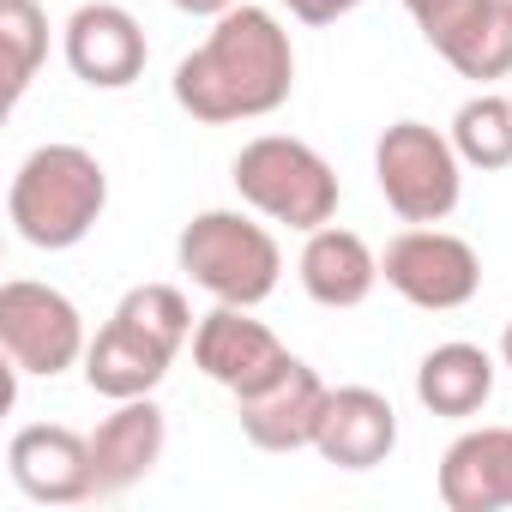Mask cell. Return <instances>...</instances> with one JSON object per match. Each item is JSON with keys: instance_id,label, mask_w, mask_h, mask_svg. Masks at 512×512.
Listing matches in <instances>:
<instances>
[{"instance_id": "1", "label": "cell", "mask_w": 512, "mask_h": 512, "mask_svg": "<svg viewBox=\"0 0 512 512\" xmlns=\"http://www.w3.org/2000/svg\"><path fill=\"white\" fill-rule=\"evenodd\" d=\"M290 91H296L290 31L266 7H247V0L211 19V37L175 67V103L205 127L278 115Z\"/></svg>"}, {"instance_id": "2", "label": "cell", "mask_w": 512, "mask_h": 512, "mask_svg": "<svg viewBox=\"0 0 512 512\" xmlns=\"http://www.w3.org/2000/svg\"><path fill=\"white\" fill-rule=\"evenodd\" d=\"M103 205H109V175L85 145H37L7 187L13 229L43 253L79 247L97 229Z\"/></svg>"}, {"instance_id": "3", "label": "cell", "mask_w": 512, "mask_h": 512, "mask_svg": "<svg viewBox=\"0 0 512 512\" xmlns=\"http://www.w3.org/2000/svg\"><path fill=\"white\" fill-rule=\"evenodd\" d=\"M175 260L211 302L229 308H260L284 278V253L272 229L241 211H199L175 241Z\"/></svg>"}, {"instance_id": "4", "label": "cell", "mask_w": 512, "mask_h": 512, "mask_svg": "<svg viewBox=\"0 0 512 512\" xmlns=\"http://www.w3.org/2000/svg\"><path fill=\"white\" fill-rule=\"evenodd\" d=\"M229 181L260 217L290 223L302 235H314V229H326L338 217V175H332V163L314 145L290 139V133H260L253 145H241Z\"/></svg>"}, {"instance_id": "5", "label": "cell", "mask_w": 512, "mask_h": 512, "mask_svg": "<svg viewBox=\"0 0 512 512\" xmlns=\"http://www.w3.org/2000/svg\"><path fill=\"white\" fill-rule=\"evenodd\" d=\"M464 157L428 121H392L374 145V181L404 223H446L464 193Z\"/></svg>"}, {"instance_id": "6", "label": "cell", "mask_w": 512, "mask_h": 512, "mask_svg": "<svg viewBox=\"0 0 512 512\" xmlns=\"http://www.w3.org/2000/svg\"><path fill=\"white\" fill-rule=\"evenodd\" d=\"M0 344H7L13 374H43V380L67 374L91 350L79 308L55 284H37V278H13L0 290Z\"/></svg>"}, {"instance_id": "7", "label": "cell", "mask_w": 512, "mask_h": 512, "mask_svg": "<svg viewBox=\"0 0 512 512\" xmlns=\"http://www.w3.org/2000/svg\"><path fill=\"white\" fill-rule=\"evenodd\" d=\"M380 278L410 302V308H428V314H452L464 308L476 290H482V260H476V247L464 235H446V229H404L392 247H386V260H380Z\"/></svg>"}, {"instance_id": "8", "label": "cell", "mask_w": 512, "mask_h": 512, "mask_svg": "<svg viewBox=\"0 0 512 512\" xmlns=\"http://www.w3.org/2000/svg\"><path fill=\"white\" fill-rule=\"evenodd\" d=\"M193 362L205 380H217L223 392H260L266 380H278L290 368V350L278 344V332L266 320H253L247 308L217 302L199 326H193Z\"/></svg>"}, {"instance_id": "9", "label": "cell", "mask_w": 512, "mask_h": 512, "mask_svg": "<svg viewBox=\"0 0 512 512\" xmlns=\"http://www.w3.org/2000/svg\"><path fill=\"white\" fill-rule=\"evenodd\" d=\"M326 380L290 356V368L278 380H266L260 392H241L235 398V416H241V434L260 446V452H302L314 446L320 434V410H326Z\"/></svg>"}, {"instance_id": "10", "label": "cell", "mask_w": 512, "mask_h": 512, "mask_svg": "<svg viewBox=\"0 0 512 512\" xmlns=\"http://www.w3.org/2000/svg\"><path fill=\"white\" fill-rule=\"evenodd\" d=\"M7 470L13 482L43 500V506H73V500H97L91 482V434H73L61 422H31L13 434L7 446Z\"/></svg>"}, {"instance_id": "11", "label": "cell", "mask_w": 512, "mask_h": 512, "mask_svg": "<svg viewBox=\"0 0 512 512\" xmlns=\"http://www.w3.org/2000/svg\"><path fill=\"white\" fill-rule=\"evenodd\" d=\"M145 31L127 7L115 0H91L67 19V67L91 85V91H127L145 73Z\"/></svg>"}, {"instance_id": "12", "label": "cell", "mask_w": 512, "mask_h": 512, "mask_svg": "<svg viewBox=\"0 0 512 512\" xmlns=\"http://www.w3.org/2000/svg\"><path fill=\"white\" fill-rule=\"evenodd\" d=\"M163 440H169V422L163 410L145 398H121L97 428H91V482H97V500L109 494H127L133 482H145L163 458Z\"/></svg>"}, {"instance_id": "13", "label": "cell", "mask_w": 512, "mask_h": 512, "mask_svg": "<svg viewBox=\"0 0 512 512\" xmlns=\"http://www.w3.org/2000/svg\"><path fill=\"white\" fill-rule=\"evenodd\" d=\"M422 37L452 73L476 85L506 79L512 73V0H458L434 25H422Z\"/></svg>"}, {"instance_id": "14", "label": "cell", "mask_w": 512, "mask_h": 512, "mask_svg": "<svg viewBox=\"0 0 512 512\" xmlns=\"http://www.w3.org/2000/svg\"><path fill=\"white\" fill-rule=\"evenodd\" d=\"M398 446V410L374 392V386H338L326 392V410H320V434H314V452L338 470H374L386 464Z\"/></svg>"}, {"instance_id": "15", "label": "cell", "mask_w": 512, "mask_h": 512, "mask_svg": "<svg viewBox=\"0 0 512 512\" xmlns=\"http://www.w3.org/2000/svg\"><path fill=\"white\" fill-rule=\"evenodd\" d=\"M440 500L452 512L512 506V428H470L440 458Z\"/></svg>"}, {"instance_id": "16", "label": "cell", "mask_w": 512, "mask_h": 512, "mask_svg": "<svg viewBox=\"0 0 512 512\" xmlns=\"http://www.w3.org/2000/svg\"><path fill=\"white\" fill-rule=\"evenodd\" d=\"M181 350L175 344H163V338H151L145 326H133V320H109L97 338H91V350H85V380H91V392H103V398H145V392H157L163 386V374H169V362H175Z\"/></svg>"}, {"instance_id": "17", "label": "cell", "mask_w": 512, "mask_h": 512, "mask_svg": "<svg viewBox=\"0 0 512 512\" xmlns=\"http://www.w3.org/2000/svg\"><path fill=\"white\" fill-rule=\"evenodd\" d=\"M380 284V260L374 247L356 235V229H314L308 247H302V290L320 302V308H362Z\"/></svg>"}, {"instance_id": "18", "label": "cell", "mask_w": 512, "mask_h": 512, "mask_svg": "<svg viewBox=\"0 0 512 512\" xmlns=\"http://www.w3.org/2000/svg\"><path fill=\"white\" fill-rule=\"evenodd\" d=\"M416 398L434 416H476L494 398V356L476 344H440L416 368Z\"/></svg>"}, {"instance_id": "19", "label": "cell", "mask_w": 512, "mask_h": 512, "mask_svg": "<svg viewBox=\"0 0 512 512\" xmlns=\"http://www.w3.org/2000/svg\"><path fill=\"white\" fill-rule=\"evenodd\" d=\"M452 145L470 169H506L512 163V97H470L452 115Z\"/></svg>"}, {"instance_id": "20", "label": "cell", "mask_w": 512, "mask_h": 512, "mask_svg": "<svg viewBox=\"0 0 512 512\" xmlns=\"http://www.w3.org/2000/svg\"><path fill=\"white\" fill-rule=\"evenodd\" d=\"M0 49H7V109H13L49 55V13L37 0H0Z\"/></svg>"}, {"instance_id": "21", "label": "cell", "mask_w": 512, "mask_h": 512, "mask_svg": "<svg viewBox=\"0 0 512 512\" xmlns=\"http://www.w3.org/2000/svg\"><path fill=\"white\" fill-rule=\"evenodd\" d=\"M115 314L133 320V326H145L151 338H163V344H175V350L193 338V308H187V296H181L175 284H139V290L121 296Z\"/></svg>"}, {"instance_id": "22", "label": "cell", "mask_w": 512, "mask_h": 512, "mask_svg": "<svg viewBox=\"0 0 512 512\" xmlns=\"http://www.w3.org/2000/svg\"><path fill=\"white\" fill-rule=\"evenodd\" d=\"M290 7V19H302V25H338L344 13H356L362 0H284Z\"/></svg>"}, {"instance_id": "23", "label": "cell", "mask_w": 512, "mask_h": 512, "mask_svg": "<svg viewBox=\"0 0 512 512\" xmlns=\"http://www.w3.org/2000/svg\"><path fill=\"white\" fill-rule=\"evenodd\" d=\"M175 13H187V19H223L229 7H241V0H169Z\"/></svg>"}, {"instance_id": "24", "label": "cell", "mask_w": 512, "mask_h": 512, "mask_svg": "<svg viewBox=\"0 0 512 512\" xmlns=\"http://www.w3.org/2000/svg\"><path fill=\"white\" fill-rule=\"evenodd\" d=\"M404 7H410V19H416V25H434L446 7H458V0H404Z\"/></svg>"}, {"instance_id": "25", "label": "cell", "mask_w": 512, "mask_h": 512, "mask_svg": "<svg viewBox=\"0 0 512 512\" xmlns=\"http://www.w3.org/2000/svg\"><path fill=\"white\" fill-rule=\"evenodd\" d=\"M500 356H506V368H512V320H506V332H500Z\"/></svg>"}]
</instances>
